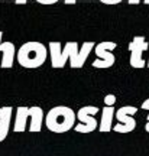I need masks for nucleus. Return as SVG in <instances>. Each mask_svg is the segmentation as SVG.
<instances>
[{
    "label": "nucleus",
    "mask_w": 149,
    "mask_h": 156,
    "mask_svg": "<svg viewBox=\"0 0 149 156\" xmlns=\"http://www.w3.org/2000/svg\"><path fill=\"white\" fill-rule=\"evenodd\" d=\"M94 46V42H84L81 48H78L77 42H67L65 48H62L61 42H49L51 64L54 68H62L70 59L71 68H83Z\"/></svg>",
    "instance_id": "f257e3e1"
},
{
    "label": "nucleus",
    "mask_w": 149,
    "mask_h": 156,
    "mask_svg": "<svg viewBox=\"0 0 149 156\" xmlns=\"http://www.w3.org/2000/svg\"><path fill=\"white\" fill-rule=\"evenodd\" d=\"M75 120H77V114L71 107L56 106L48 112L45 117V124L48 130L54 133H65L74 127Z\"/></svg>",
    "instance_id": "f03ea898"
},
{
    "label": "nucleus",
    "mask_w": 149,
    "mask_h": 156,
    "mask_svg": "<svg viewBox=\"0 0 149 156\" xmlns=\"http://www.w3.org/2000/svg\"><path fill=\"white\" fill-rule=\"evenodd\" d=\"M48 58V49L44 44L32 41L23 44L17 51V61L23 68H38L44 65Z\"/></svg>",
    "instance_id": "7ed1b4c3"
},
{
    "label": "nucleus",
    "mask_w": 149,
    "mask_h": 156,
    "mask_svg": "<svg viewBox=\"0 0 149 156\" xmlns=\"http://www.w3.org/2000/svg\"><path fill=\"white\" fill-rule=\"evenodd\" d=\"M99 112L100 108L94 106L81 107L77 112V119L80 123L75 126V132L77 133H91V132H94L99 127V123L94 119V116Z\"/></svg>",
    "instance_id": "20e7f679"
},
{
    "label": "nucleus",
    "mask_w": 149,
    "mask_h": 156,
    "mask_svg": "<svg viewBox=\"0 0 149 156\" xmlns=\"http://www.w3.org/2000/svg\"><path fill=\"white\" fill-rule=\"evenodd\" d=\"M138 113V107H133V106H125L120 107L114 116L119 120V124H116L113 130L116 133H130L132 130H135L136 127V120L133 119V116Z\"/></svg>",
    "instance_id": "39448f33"
},
{
    "label": "nucleus",
    "mask_w": 149,
    "mask_h": 156,
    "mask_svg": "<svg viewBox=\"0 0 149 156\" xmlns=\"http://www.w3.org/2000/svg\"><path fill=\"white\" fill-rule=\"evenodd\" d=\"M117 46L116 42H100L99 45L94 46V52L97 55V59L93 62L94 68H110L114 65L116 58L111 51Z\"/></svg>",
    "instance_id": "423d86ee"
},
{
    "label": "nucleus",
    "mask_w": 149,
    "mask_h": 156,
    "mask_svg": "<svg viewBox=\"0 0 149 156\" xmlns=\"http://www.w3.org/2000/svg\"><path fill=\"white\" fill-rule=\"evenodd\" d=\"M149 48L148 42L144 39V36H135L133 41L129 44V51H130V65L133 68H144L145 64L142 58V52Z\"/></svg>",
    "instance_id": "0eeeda50"
},
{
    "label": "nucleus",
    "mask_w": 149,
    "mask_h": 156,
    "mask_svg": "<svg viewBox=\"0 0 149 156\" xmlns=\"http://www.w3.org/2000/svg\"><path fill=\"white\" fill-rule=\"evenodd\" d=\"M3 34L0 32V54L3 55L2 58V68H12L15 62V55H16V48L12 42H2Z\"/></svg>",
    "instance_id": "6e6552de"
},
{
    "label": "nucleus",
    "mask_w": 149,
    "mask_h": 156,
    "mask_svg": "<svg viewBox=\"0 0 149 156\" xmlns=\"http://www.w3.org/2000/svg\"><path fill=\"white\" fill-rule=\"evenodd\" d=\"M29 117H31L29 130H31V132H41V129H42V122H44V119H45L42 108L38 106L29 107Z\"/></svg>",
    "instance_id": "1a4fd4ad"
},
{
    "label": "nucleus",
    "mask_w": 149,
    "mask_h": 156,
    "mask_svg": "<svg viewBox=\"0 0 149 156\" xmlns=\"http://www.w3.org/2000/svg\"><path fill=\"white\" fill-rule=\"evenodd\" d=\"M28 117H29V107H17L16 119H15V124H13V130L16 133H20V132L26 130Z\"/></svg>",
    "instance_id": "9d476101"
},
{
    "label": "nucleus",
    "mask_w": 149,
    "mask_h": 156,
    "mask_svg": "<svg viewBox=\"0 0 149 156\" xmlns=\"http://www.w3.org/2000/svg\"><path fill=\"white\" fill-rule=\"evenodd\" d=\"M113 117H114V107L106 106L101 110V119H100V124H99L100 132H110Z\"/></svg>",
    "instance_id": "9b49d317"
},
{
    "label": "nucleus",
    "mask_w": 149,
    "mask_h": 156,
    "mask_svg": "<svg viewBox=\"0 0 149 156\" xmlns=\"http://www.w3.org/2000/svg\"><path fill=\"white\" fill-rule=\"evenodd\" d=\"M12 107H0V130H9L12 122Z\"/></svg>",
    "instance_id": "f8f14e48"
},
{
    "label": "nucleus",
    "mask_w": 149,
    "mask_h": 156,
    "mask_svg": "<svg viewBox=\"0 0 149 156\" xmlns=\"http://www.w3.org/2000/svg\"><path fill=\"white\" fill-rule=\"evenodd\" d=\"M114 103H116V95L107 94V95L104 97V104H106V106L113 107V106H114Z\"/></svg>",
    "instance_id": "ddd939ff"
},
{
    "label": "nucleus",
    "mask_w": 149,
    "mask_h": 156,
    "mask_svg": "<svg viewBox=\"0 0 149 156\" xmlns=\"http://www.w3.org/2000/svg\"><path fill=\"white\" fill-rule=\"evenodd\" d=\"M101 3H104V5H119L122 3L123 0H100Z\"/></svg>",
    "instance_id": "4468645a"
},
{
    "label": "nucleus",
    "mask_w": 149,
    "mask_h": 156,
    "mask_svg": "<svg viewBox=\"0 0 149 156\" xmlns=\"http://www.w3.org/2000/svg\"><path fill=\"white\" fill-rule=\"evenodd\" d=\"M41 5H54V3H58L60 0H36Z\"/></svg>",
    "instance_id": "2eb2a0df"
},
{
    "label": "nucleus",
    "mask_w": 149,
    "mask_h": 156,
    "mask_svg": "<svg viewBox=\"0 0 149 156\" xmlns=\"http://www.w3.org/2000/svg\"><path fill=\"white\" fill-rule=\"evenodd\" d=\"M142 108H144V110H149V98L148 100H145L144 103H142ZM148 122H149V114H148Z\"/></svg>",
    "instance_id": "dca6fc26"
},
{
    "label": "nucleus",
    "mask_w": 149,
    "mask_h": 156,
    "mask_svg": "<svg viewBox=\"0 0 149 156\" xmlns=\"http://www.w3.org/2000/svg\"><path fill=\"white\" fill-rule=\"evenodd\" d=\"M64 3H65V5H75L77 0H64Z\"/></svg>",
    "instance_id": "f3484780"
},
{
    "label": "nucleus",
    "mask_w": 149,
    "mask_h": 156,
    "mask_svg": "<svg viewBox=\"0 0 149 156\" xmlns=\"http://www.w3.org/2000/svg\"><path fill=\"white\" fill-rule=\"evenodd\" d=\"M26 2H28V0H15L16 5H26Z\"/></svg>",
    "instance_id": "a211bd4d"
},
{
    "label": "nucleus",
    "mask_w": 149,
    "mask_h": 156,
    "mask_svg": "<svg viewBox=\"0 0 149 156\" xmlns=\"http://www.w3.org/2000/svg\"><path fill=\"white\" fill-rule=\"evenodd\" d=\"M127 2H129V5H139L140 0H127Z\"/></svg>",
    "instance_id": "6ab92c4d"
},
{
    "label": "nucleus",
    "mask_w": 149,
    "mask_h": 156,
    "mask_svg": "<svg viewBox=\"0 0 149 156\" xmlns=\"http://www.w3.org/2000/svg\"><path fill=\"white\" fill-rule=\"evenodd\" d=\"M145 130L149 133V122H146V124H145Z\"/></svg>",
    "instance_id": "aec40b11"
},
{
    "label": "nucleus",
    "mask_w": 149,
    "mask_h": 156,
    "mask_svg": "<svg viewBox=\"0 0 149 156\" xmlns=\"http://www.w3.org/2000/svg\"><path fill=\"white\" fill-rule=\"evenodd\" d=\"M148 68H149V59H148Z\"/></svg>",
    "instance_id": "412c9836"
}]
</instances>
